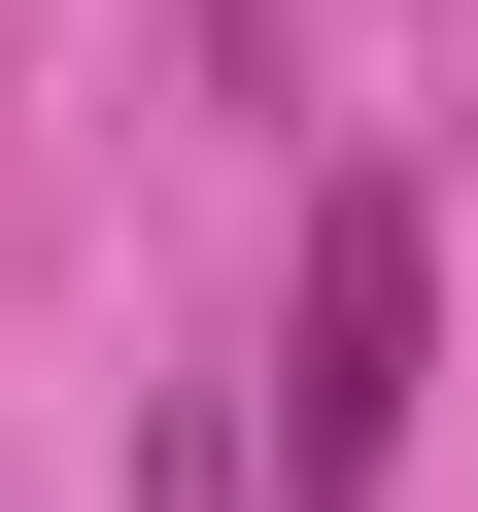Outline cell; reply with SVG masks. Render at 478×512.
I'll return each instance as SVG.
<instances>
[{"mask_svg":"<svg viewBox=\"0 0 478 512\" xmlns=\"http://www.w3.org/2000/svg\"><path fill=\"white\" fill-rule=\"evenodd\" d=\"M410 342H444V239H410V171H342L308 274H274V478H308V512L410 478Z\"/></svg>","mask_w":478,"mask_h":512,"instance_id":"cell-1","label":"cell"},{"mask_svg":"<svg viewBox=\"0 0 478 512\" xmlns=\"http://www.w3.org/2000/svg\"><path fill=\"white\" fill-rule=\"evenodd\" d=\"M137 512H239V444H171V478H137Z\"/></svg>","mask_w":478,"mask_h":512,"instance_id":"cell-2","label":"cell"}]
</instances>
